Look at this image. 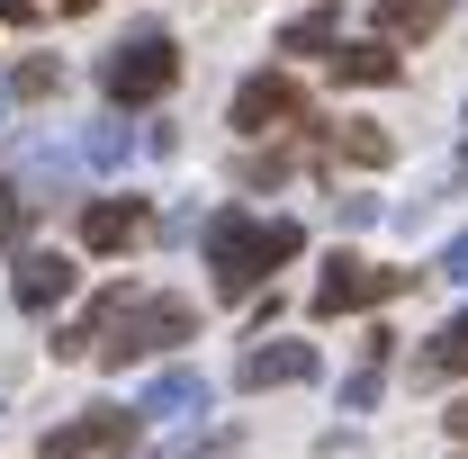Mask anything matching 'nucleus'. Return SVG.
I'll list each match as a JSON object with an SVG mask.
<instances>
[{"instance_id":"18","label":"nucleus","mask_w":468,"mask_h":459,"mask_svg":"<svg viewBox=\"0 0 468 459\" xmlns=\"http://www.w3.org/2000/svg\"><path fill=\"white\" fill-rule=\"evenodd\" d=\"M432 271H441V280H468V234H451V243H441V262H432Z\"/></svg>"},{"instance_id":"3","label":"nucleus","mask_w":468,"mask_h":459,"mask_svg":"<svg viewBox=\"0 0 468 459\" xmlns=\"http://www.w3.org/2000/svg\"><path fill=\"white\" fill-rule=\"evenodd\" d=\"M172 81H180V46L163 37V27H135L126 46H109V55H100V91H109L117 109H154Z\"/></svg>"},{"instance_id":"19","label":"nucleus","mask_w":468,"mask_h":459,"mask_svg":"<svg viewBox=\"0 0 468 459\" xmlns=\"http://www.w3.org/2000/svg\"><path fill=\"white\" fill-rule=\"evenodd\" d=\"M37 9H46V0H0V18H9V27H27Z\"/></svg>"},{"instance_id":"9","label":"nucleus","mask_w":468,"mask_h":459,"mask_svg":"<svg viewBox=\"0 0 468 459\" xmlns=\"http://www.w3.org/2000/svg\"><path fill=\"white\" fill-rule=\"evenodd\" d=\"M72 280H81V271H72V262H63V252H18V306H27V315H55L63 297H72Z\"/></svg>"},{"instance_id":"4","label":"nucleus","mask_w":468,"mask_h":459,"mask_svg":"<svg viewBox=\"0 0 468 459\" xmlns=\"http://www.w3.org/2000/svg\"><path fill=\"white\" fill-rule=\"evenodd\" d=\"M397 288H414V271H378L360 252H334L324 280H315V315H360V306H388Z\"/></svg>"},{"instance_id":"20","label":"nucleus","mask_w":468,"mask_h":459,"mask_svg":"<svg viewBox=\"0 0 468 459\" xmlns=\"http://www.w3.org/2000/svg\"><path fill=\"white\" fill-rule=\"evenodd\" d=\"M441 423H451V442H468V397L451 405V414H441Z\"/></svg>"},{"instance_id":"7","label":"nucleus","mask_w":468,"mask_h":459,"mask_svg":"<svg viewBox=\"0 0 468 459\" xmlns=\"http://www.w3.org/2000/svg\"><path fill=\"white\" fill-rule=\"evenodd\" d=\"M234 379H243V388H306V379H315V343H252Z\"/></svg>"},{"instance_id":"8","label":"nucleus","mask_w":468,"mask_h":459,"mask_svg":"<svg viewBox=\"0 0 468 459\" xmlns=\"http://www.w3.org/2000/svg\"><path fill=\"white\" fill-rule=\"evenodd\" d=\"M144 226H154L144 198H90L81 208V243L90 252H126V243H144Z\"/></svg>"},{"instance_id":"13","label":"nucleus","mask_w":468,"mask_h":459,"mask_svg":"<svg viewBox=\"0 0 468 459\" xmlns=\"http://www.w3.org/2000/svg\"><path fill=\"white\" fill-rule=\"evenodd\" d=\"M343 46V9H297L280 27V55H334Z\"/></svg>"},{"instance_id":"17","label":"nucleus","mask_w":468,"mask_h":459,"mask_svg":"<svg viewBox=\"0 0 468 459\" xmlns=\"http://www.w3.org/2000/svg\"><path fill=\"white\" fill-rule=\"evenodd\" d=\"M9 91H18V100H55V91H63V63L55 55H27L18 72H9Z\"/></svg>"},{"instance_id":"11","label":"nucleus","mask_w":468,"mask_h":459,"mask_svg":"<svg viewBox=\"0 0 468 459\" xmlns=\"http://www.w3.org/2000/svg\"><path fill=\"white\" fill-rule=\"evenodd\" d=\"M334 72H343V81H360V91H388L406 63H397V46H388V37H369V46H334Z\"/></svg>"},{"instance_id":"2","label":"nucleus","mask_w":468,"mask_h":459,"mask_svg":"<svg viewBox=\"0 0 468 459\" xmlns=\"http://www.w3.org/2000/svg\"><path fill=\"white\" fill-rule=\"evenodd\" d=\"M198 334V315L180 306V297H126V288H109V325H100V360L109 369H126V360H154V351H172Z\"/></svg>"},{"instance_id":"21","label":"nucleus","mask_w":468,"mask_h":459,"mask_svg":"<svg viewBox=\"0 0 468 459\" xmlns=\"http://www.w3.org/2000/svg\"><path fill=\"white\" fill-rule=\"evenodd\" d=\"M9 208H18V198H9V180H0V217H9Z\"/></svg>"},{"instance_id":"15","label":"nucleus","mask_w":468,"mask_h":459,"mask_svg":"<svg viewBox=\"0 0 468 459\" xmlns=\"http://www.w3.org/2000/svg\"><path fill=\"white\" fill-rule=\"evenodd\" d=\"M334 144H343L351 163H369V172H378V163H397V135H388V126H369V117H343V126H334Z\"/></svg>"},{"instance_id":"10","label":"nucleus","mask_w":468,"mask_h":459,"mask_svg":"<svg viewBox=\"0 0 468 459\" xmlns=\"http://www.w3.org/2000/svg\"><path fill=\"white\" fill-rule=\"evenodd\" d=\"M189 414H207V379H198V369H163V379L135 397V423H189Z\"/></svg>"},{"instance_id":"12","label":"nucleus","mask_w":468,"mask_h":459,"mask_svg":"<svg viewBox=\"0 0 468 459\" xmlns=\"http://www.w3.org/2000/svg\"><path fill=\"white\" fill-rule=\"evenodd\" d=\"M460 369H468V306H460V315H451L423 351H414V379H460Z\"/></svg>"},{"instance_id":"22","label":"nucleus","mask_w":468,"mask_h":459,"mask_svg":"<svg viewBox=\"0 0 468 459\" xmlns=\"http://www.w3.org/2000/svg\"><path fill=\"white\" fill-rule=\"evenodd\" d=\"M55 9H100V0H55Z\"/></svg>"},{"instance_id":"16","label":"nucleus","mask_w":468,"mask_h":459,"mask_svg":"<svg viewBox=\"0 0 468 459\" xmlns=\"http://www.w3.org/2000/svg\"><path fill=\"white\" fill-rule=\"evenodd\" d=\"M126 154H135V135H126L117 117H100V126L81 135V163H90V172H126Z\"/></svg>"},{"instance_id":"6","label":"nucleus","mask_w":468,"mask_h":459,"mask_svg":"<svg viewBox=\"0 0 468 459\" xmlns=\"http://www.w3.org/2000/svg\"><path fill=\"white\" fill-rule=\"evenodd\" d=\"M135 432V414H117V405H90L81 423H55L46 442H37V459H81V451H117Z\"/></svg>"},{"instance_id":"23","label":"nucleus","mask_w":468,"mask_h":459,"mask_svg":"<svg viewBox=\"0 0 468 459\" xmlns=\"http://www.w3.org/2000/svg\"><path fill=\"white\" fill-rule=\"evenodd\" d=\"M0 109H9V91H0Z\"/></svg>"},{"instance_id":"14","label":"nucleus","mask_w":468,"mask_h":459,"mask_svg":"<svg viewBox=\"0 0 468 459\" xmlns=\"http://www.w3.org/2000/svg\"><path fill=\"white\" fill-rule=\"evenodd\" d=\"M451 18V0H378V37L388 46H406V37H432Z\"/></svg>"},{"instance_id":"1","label":"nucleus","mask_w":468,"mask_h":459,"mask_svg":"<svg viewBox=\"0 0 468 459\" xmlns=\"http://www.w3.org/2000/svg\"><path fill=\"white\" fill-rule=\"evenodd\" d=\"M297 243H306V234H297L289 217H243V208L207 217V271H217V297H252L280 262H297Z\"/></svg>"},{"instance_id":"5","label":"nucleus","mask_w":468,"mask_h":459,"mask_svg":"<svg viewBox=\"0 0 468 459\" xmlns=\"http://www.w3.org/2000/svg\"><path fill=\"white\" fill-rule=\"evenodd\" d=\"M297 117H306V100H297L289 72H252V81L234 91V135H280Z\"/></svg>"}]
</instances>
